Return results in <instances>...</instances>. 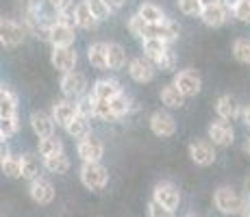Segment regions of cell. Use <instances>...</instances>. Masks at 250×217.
I'll return each instance as SVG.
<instances>
[{
    "instance_id": "cell-1",
    "label": "cell",
    "mask_w": 250,
    "mask_h": 217,
    "mask_svg": "<svg viewBox=\"0 0 250 217\" xmlns=\"http://www.w3.org/2000/svg\"><path fill=\"white\" fill-rule=\"evenodd\" d=\"M81 182L89 191H103L109 185V170L103 163H83L81 165Z\"/></svg>"
},
{
    "instance_id": "cell-2",
    "label": "cell",
    "mask_w": 250,
    "mask_h": 217,
    "mask_svg": "<svg viewBox=\"0 0 250 217\" xmlns=\"http://www.w3.org/2000/svg\"><path fill=\"white\" fill-rule=\"evenodd\" d=\"M213 206L222 215H237L244 211V197L230 187H220L213 194Z\"/></svg>"
},
{
    "instance_id": "cell-3",
    "label": "cell",
    "mask_w": 250,
    "mask_h": 217,
    "mask_svg": "<svg viewBox=\"0 0 250 217\" xmlns=\"http://www.w3.org/2000/svg\"><path fill=\"white\" fill-rule=\"evenodd\" d=\"M87 89V79L81 72H68L61 76V91L68 100H81Z\"/></svg>"
},
{
    "instance_id": "cell-4",
    "label": "cell",
    "mask_w": 250,
    "mask_h": 217,
    "mask_svg": "<svg viewBox=\"0 0 250 217\" xmlns=\"http://www.w3.org/2000/svg\"><path fill=\"white\" fill-rule=\"evenodd\" d=\"M174 85L179 87V91L185 98H194V96L200 94V87H203V79L196 70L187 67V70H181L179 74L174 76Z\"/></svg>"
},
{
    "instance_id": "cell-5",
    "label": "cell",
    "mask_w": 250,
    "mask_h": 217,
    "mask_svg": "<svg viewBox=\"0 0 250 217\" xmlns=\"http://www.w3.org/2000/svg\"><path fill=\"white\" fill-rule=\"evenodd\" d=\"M152 200H157L159 204L166 206V209L174 211V209H179V204H181V191L174 182H167V180L157 182L155 189H152Z\"/></svg>"
},
{
    "instance_id": "cell-6",
    "label": "cell",
    "mask_w": 250,
    "mask_h": 217,
    "mask_svg": "<svg viewBox=\"0 0 250 217\" xmlns=\"http://www.w3.org/2000/svg\"><path fill=\"white\" fill-rule=\"evenodd\" d=\"M187 150H189V157L196 165L209 167L215 163V150H213V143H211L209 139H194Z\"/></svg>"
},
{
    "instance_id": "cell-7",
    "label": "cell",
    "mask_w": 250,
    "mask_h": 217,
    "mask_svg": "<svg viewBox=\"0 0 250 217\" xmlns=\"http://www.w3.org/2000/svg\"><path fill=\"white\" fill-rule=\"evenodd\" d=\"M207 135H209V141L213 143V146H220V148H229L230 143L235 141V130L227 119L211 122L209 128H207Z\"/></svg>"
},
{
    "instance_id": "cell-8",
    "label": "cell",
    "mask_w": 250,
    "mask_h": 217,
    "mask_svg": "<svg viewBox=\"0 0 250 217\" xmlns=\"http://www.w3.org/2000/svg\"><path fill=\"white\" fill-rule=\"evenodd\" d=\"M157 74V65L146 57H135L128 61V76L135 83H150Z\"/></svg>"
},
{
    "instance_id": "cell-9",
    "label": "cell",
    "mask_w": 250,
    "mask_h": 217,
    "mask_svg": "<svg viewBox=\"0 0 250 217\" xmlns=\"http://www.w3.org/2000/svg\"><path fill=\"white\" fill-rule=\"evenodd\" d=\"M24 41V28L18 22L2 18L0 20V43L4 48H18Z\"/></svg>"
},
{
    "instance_id": "cell-10",
    "label": "cell",
    "mask_w": 250,
    "mask_h": 217,
    "mask_svg": "<svg viewBox=\"0 0 250 217\" xmlns=\"http://www.w3.org/2000/svg\"><path fill=\"white\" fill-rule=\"evenodd\" d=\"M150 130L152 135H157V137H172V135L176 133V122L174 118H172L167 111H155V113L150 115Z\"/></svg>"
},
{
    "instance_id": "cell-11",
    "label": "cell",
    "mask_w": 250,
    "mask_h": 217,
    "mask_svg": "<svg viewBox=\"0 0 250 217\" xmlns=\"http://www.w3.org/2000/svg\"><path fill=\"white\" fill-rule=\"evenodd\" d=\"M28 196H31V200L35 202V204L46 206L55 200V185H52L48 178L40 176L37 180L31 182V187H28Z\"/></svg>"
},
{
    "instance_id": "cell-12",
    "label": "cell",
    "mask_w": 250,
    "mask_h": 217,
    "mask_svg": "<svg viewBox=\"0 0 250 217\" xmlns=\"http://www.w3.org/2000/svg\"><path fill=\"white\" fill-rule=\"evenodd\" d=\"M104 154V143L96 135H89L87 139L79 141V157L83 163H100Z\"/></svg>"
},
{
    "instance_id": "cell-13",
    "label": "cell",
    "mask_w": 250,
    "mask_h": 217,
    "mask_svg": "<svg viewBox=\"0 0 250 217\" xmlns=\"http://www.w3.org/2000/svg\"><path fill=\"white\" fill-rule=\"evenodd\" d=\"M76 61H79V55L74 52V48H52V52H50L52 67L59 70V72H63V74L74 72Z\"/></svg>"
},
{
    "instance_id": "cell-14",
    "label": "cell",
    "mask_w": 250,
    "mask_h": 217,
    "mask_svg": "<svg viewBox=\"0 0 250 217\" xmlns=\"http://www.w3.org/2000/svg\"><path fill=\"white\" fill-rule=\"evenodd\" d=\"M76 35H74V28L65 26V24H50L48 26V41L52 43V48H72Z\"/></svg>"
},
{
    "instance_id": "cell-15",
    "label": "cell",
    "mask_w": 250,
    "mask_h": 217,
    "mask_svg": "<svg viewBox=\"0 0 250 217\" xmlns=\"http://www.w3.org/2000/svg\"><path fill=\"white\" fill-rule=\"evenodd\" d=\"M31 128L40 139L52 137V135H55V119H52V115L44 113V111H33L31 113Z\"/></svg>"
},
{
    "instance_id": "cell-16",
    "label": "cell",
    "mask_w": 250,
    "mask_h": 217,
    "mask_svg": "<svg viewBox=\"0 0 250 217\" xmlns=\"http://www.w3.org/2000/svg\"><path fill=\"white\" fill-rule=\"evenodd\" d=\"M76 115H79V109H76V102H72V100H59L52 107V119H55L57 126L68 128V124Z\"/></svg>"
},
{
    "instance_id": "cell-17",
    "label": "cell",
    "mask_w": 250,
    "mask_h": 217,
    "mask_svg": "<svg viewBox=\"0 0 250 217\" xmlns=\"http://www.w3.org/2000/svg\"><path fill=\"white\" fill-rule=\"evenodd\" d=\"M181 35V26L176 22H163V24H157V26H150L148 28V37L146 39H150V37H155V39H161L166 41L167 46H170L172 41H176Z\"/></svg>"
},
{
    "instance_id": "cell-18",
    "label": "cell",
    "mask_w": 250,
    "mask_h": 217,
    "mask_svg": "<svg viewBox=\"0 0 250 217\" xmlns=\"http://www.w3.org/2000/svg\"><path fill=\"white\" fill-rule=\"evenodd\" d=\"M229 18V7L224 2L220 4H213V7H205L203 13H200V20H203L205 26H211V28H220Z\"/></svg>"
},
{
    "instance_id": "cell-19",
    "label": "cell",
    "mask_w": 250,
    "mask_h": 217,
    "mask_svg": "<svg viewBox=\"0 0 250 217\" xmlns=\"http://www.w3.org/2000/svg\"><path fill=\"white\" fill-rule=\"evenodd\" d=\"M215 111H218L220 119H227V122H233L235 118H239L242 109H239V102L233 98V96H220L218 102H215Z\"/></svg>"
},
{
    "instance_id": "cell-20",
    "label": "cell",
    "mask_w": 250,
    "mask_h": 217,
    "mask_svg": "<svg viewBox=\"0 0 250 217\" xmlns=\"http://www.w3.org/2000/svg\"><path fill=\"white\" fill-rule=\"evenodd\" d=\"M122 94L118 80H109V79H100L94 83V89H91V96L96 100H113L115 96Z\"/></svg>"
},
{
    "instance_id": "cell-21",
    "label": "cell",
    "mask_w": 250,
    "mask_h": 217,
    "mask_svg": "<svg viewBox=\"0 0 250 217\" xmlns=\"http://www.w3.org/2000/svg\"><path fill=\"white\" fill-rule=\"evenodd\" d=\"M137 16L144 18V22L150 24V26H157V24L167 22L166 20V13H163L161 7H157L155 2H142L137 7Z\"/></svg>"
},
{
    "instance_id": "cell-22",
    "label": "cell",
    "mask_w": 250,
    "mask_h": 217,
    "mask_svg": "<svg viewBox=\"0 0 250 217\" xmlns=\"http://www.w3.org/2000/svg\"><path fill=\"white\" fill-rule=\"evenodd\" d=\"M74 18H76V26L85 28V31H91V28H96V24H98V20H96L94 13H91L87 0H81L74 7Z\"/></svg>"
},
{
    "instance_id": "cell-23",
    "label": "cell",
    "mask_w": 250,
    "mask_h": 217,
    "mask_svg": "<svg viewBox=\"0 0 250 217\" xmlns=\"http://www.w3.org/2000/svg\"><path fill=\"white\" fill-rule=\"evenodd\" d=\"M87 59L89 63L98 70H109V59H107V43L96 41L87 48Z\"/></svg>"
},
{
    "instance_id": "cell-24",
    "label": "cell",
    "mask_w": 250,
    "mask_h": 217,
    "mask_svg": "<svg viewBox=\"0 0 250 217\" xmlns=\"http://www.w3.org/2000/svg\"><path fill=\"white\" fill-rule=\"evenodd\" d=\"M18 115V98L9 87L0 89V118H16Z\"/></svg>"
},
{
    "instance_id": "cell-25",
    "label": "cell",
    "mask_w": 250,
    "mask_h": 217,
    "mask_svg": "<svg viewBox=\"0 0 250 217\" xmlns=\"http://www.w3.org/2000/svg\"><path fill=\"white\" fill-rule=\"evenodd\" d=\"M161 102L166 104L167 109H181L183 104H185V96L179 91V87H176L174 83L161 87Z\"/></svg>"
},
{
    "instance_id": "cell-26",
    "label": "cell",
    "mask_w": 250,
    "mask_h": 217,
    "mask_svg": "<svg viewBox=\"0 0 250 217\" xmlns=\"http://www.w3.org/2000/svg\"><path fill=\"white\" fill-rule=\"evenodd\" d=\"M167 43L161 41V39H155V37H150V39H144L142 41V50H144V57L146 59H150L152 63H157V61L161 59V55L167 50Z\"/></svg>"
},
{
    "instance_id": "cell-27",
    "label": "cell",
    "mask_w": 250,
    "mask_h": 217,
    "mask_svg": "<svg viewBox=\"0 0 250 217\" xmlns=\"http://www.w3.org/2000/svg\"><path fill=\"white\" fill-rule=\"evenodd\" d=\"M22 178L24 180H37L40 178V158L33 152L22 154Z\"/></svg>"
},
{
    "instance_id": "cell-28",
    "label": "cell",
    "mask_w": 250,
    "mask_h": 217,
    "mask_svg": "<svg viewBox=\"0 0 250 217\" xmlns=\"http://www.w3.org/2000/svg\"><path fill=\"white\" fill-rule=\"evenodd\" d=\"M107 59H109V70H122L126 65V52L120 43H107Z\"/></svg>"
},
{
    "instance_id": "cell-29",
    "label": "cell",
    "mask_w": 250,
    "mask_h": 217,
    "mask_svg": "<svg viewBox=\"0 0 250 217\" xmlns=\"http://www.w3.org/2000/svg\"><path fill=\"white\" fill-rule=\"evenodd\" d=\"M65 133L70 135V137H74V139H87L89 137V119L87 118H83V115H76L74 119L68 124V128H65Z\"/></svg>"
},
{
    "instance_id": "cell-30",
    "label": "cell",
    "mask_w": 250,
    "mask_h": 217,
    "mask_svg": "<svg viewBox=\"0 0 250 217\" xmlns=\"http://www.w3.org/2000/svg\"><path fill=\"white\" fill-rule=\"evenodd\" d=\"M44 167L48 172H52V174H65L70 170V158H68V154L65 152L55 154V157H46L44 158Z\"/></svg>"
},
{
    "instance_id": "cell-31",
    "label": "cell",
    "mask_w": 250,
    "mask_h": 217,
    "mask_svg": "<svg viewBox=\"0 0 250 217\" xmlns=\"http://www.w3.org/2000/svg\"><path fill=\"white\" fill-rule=\"evenodd\" d=\"M63 152V143H61L59 137H46V139H40V154L42 157H55V154H61Z\"/></svg>"
},
{
    "instance_id": "cell-32",
    "label": "cell",
    "mask_w": 250,
    "mask_h": 217,
    "mask_svg": "<svg viewBox=\"0 0 250 217\" xmlns=\"http://www.w3.org/2000/svg\"><path fill=\"white\" fill-rule=\"evenodd\" d=\"M148 28H150V24L144 22V18H139L137 13H133L131 18H128V33H131L133 37H137V39H146L148 37Z\"/></svg>"
},
{
    "instance_id": "cell-33",
    "label": "cell",
    "mask_w": 250,
    "mask_h": 217,
    "mask_svg": "<svg viewBox=\"0 0 250 217\" xmlns=\"http://www.w3.org/2000/svg\"><path fill=\"white\" fill-rule=\"evenodd\" d=\"M233 57L239 61V63L248 65L250 63V39H246V37L235 39V43H233Z\"/></svg>"
},
{
    "instance_id": "cell-34",
    "label": "cell",
    "mask_w": 250,
    "mask_h": 217,
    "mask_svg": "<svg viewBox=\"0 0 250 217\" xmlns=\"http://www.w3.org/2000/svg\"><path fill=\"white\" fill-rule=\"evenodd\" d=\"M2 174L7 178H22V157H11L0 163Z\"/></svg>"
},
{
    "instance_id": "cell-35",
    "label": "cell",
    "mask_w": 250,
    "mask_h": 217,
    "mask_svg": "<svg viewBox=\"0 0 250 217\" xmlns=\"http://www.w3.org/2000/svg\"><path fill=\"white\" fill-rule=\"evenodd\" d=\"M94 107H96V118L104 119V122H118V118H115L109 100H96L94 98Z\"/></svg>"
},
{
    "instance_id": "cell-36",
    "label": "cell",
    "mask_w": 250,
    "mask_h": 217,
    "mask_svg": "<svg viewBox=\"0 0 250 217\" xmlns=\"http://www.w3.org/2000/svg\"><path fill=\"white\" fill-rule=\"evenodd\" d=\"M111 102V109H113V113H115V118H124V115L131 111V98H128L126 94H120V96H115L113 100H109Z\"/></svg>"
},
{
    "instance_id": "cell-37",
    "label": "cell",
    "mask_w": 250,
    "mask_h": 217,
    "mask_svg": "<svg viewBox=\"0 0 250 217\" xmlns=\"http://www.w3.org/2000/svg\"><path fill=\"white\" fill-rule=\"evenodd\" d=\"M20 130V122H18V115L16 118H0V139H9Z\"/></svg>"
},
{
    "instance_id": "cell-38",
    "label": "cell",
    "mask_w": 250,
    "mask_h": 217,
    "mask_svg": "<svg viewBox=\"0 0 250 217\" xmlns=\"http://www.w3.org/2000/svg\"><path fill=\"white\" fill-rule=\"evenodd\" d=\"M87 4H89L91 13H94V18L98 22L107 20V18L111 16V9L107 7V2H104V0H87Z\"/></svg>"
},
{
    "instance_id": "cell-39",
    "label": "cell",
    "mask_w": 250,
    "mask_h": 217,
    "mask_svg": "<svg viewBox=\"0 0 250 217\" xmlns=\"http://www.w3.org/2000/svg\"><path fill=\"white\" fill-rule=\"evenodd\" d=\"M179 4V11L185 13V16H198L203 13V2L200 0H176Z\"/></svg>"
},
{
    "instance_id": "cell-40",
    "label": "cell",
    "mask_w": 250,
    "mask_h": 217,
    "mask_svg": "<svg viewBox=\"0 0 250 217\" xmlns=\"http://www.w3.org/2000/svg\"><path fill=\"white\" fill-rule=\"evenodd\" d=\"M76 109H79V115L83 118H96V107H94V96H83V98L76 102Z\"/></svg>"
},
{
    "instance_id": "cell-41",
    "label": "cell",
    "mask_w": 250,
    "mask_h": 217,
    "mask_svg": "<svg viewBox=\"0 0 250 217\" xmlns=\"http://www.w3.org/2000/svg\"><path fill=\"white\" fill-rule=\"evenodd\" d=\"M159 70H163V72H170V70H174V65H176V55H174V50L172 48H167L166 52L161 55V59L155 63Z\"/></svg>"
},
{
    "instance_id": "cell-42",
    "label": "cell",
    "mask_w": 250,
    "mask_h": 217,
    "mask_svg": "<svg viewBox=\"0 0 250 217\" xmlns=\"http://www.w3.org/2000/svg\"><path fill=\"white\" fill-rule=\"evenodd\" d=\"M230 11H233V16L237 18L239 22H248L250 24V0H239Z\"/></svg>"
},
{
    "instance_id": "cell-43",
    "label": "cell",
    "mask_w": 250,
    "mask_h": 217,
    "mask_svg": "<svg viewBox=\"0 0 250 217\" xmlns=\"http://www.w3.org/2000/svg\"><path fill=\"white\" fill-rule=\"evenodd\" d=\"M148 217H174V211L166 209L157 200H150L148 202Z\"/></svg>"
},
{
    "instance_id": "cell-44",
    "label": "cell",
    "mask_w": 250,
    "mask_h": 217,
    "mask_svg": "<svg viewBox=\"0 0 250 217\" xmlns=\"http://www.w3.org/2000/svg\"><path fill=\"white\" fill-rule=\"evenodd\" d=\"M48 2H50V7L55 9L57 13H61V11L72 9V2H74V0H48Z\"/></svg>"
},
{
    "instance_id": "cell-45",
    "label": "cell",
    "mask_w": 250,
    "mask_h": 217,
    "mask_svg": "<svg viewBox=\"0 0 250 217\" xmlns=\"http://www.w3.org/2000/svg\"><path fill=\"white\" fill-rule=\"evenodd\" d=\"M104 2H107V7L111 9V13H113V11H118V9H122L126 0H104Z\"/></svg>"
},
{
    "instance_id": "cell-46",
    "label": "cell",
    "mask_w": 250,
    "mask_h": 217,
    "mask_svg": "<svg viewBox=\"0 0 250 217\" xmlns=\"http://www.w3.org/2000/svg\"><path fill=\"white\" fill-rule=\"evenodd\" d=\"M7 158H11V152H9L7 141H2V146H0V163L7 161Z\"/></svg>"
},
{
    "instance_id": "cell-47",
    "label": "cell",
    "mask_w": 250,
    "mask_h": 217,
    "mask_svg": "<svg viewBox=\"0 0 250 217\" xmlns=\"http://www.w3.org/2000/svg\"><path fill=\"white\" fill-rule=\"evenodd\" d=\"M200 2H203V9H205V7H213V4H220L222 0H200Z\"/></svg>"
},
{
    "instance_id": "cell-48",
    "label": "cell",
    "mask_w": 250,
    "mask_h": 217,
    "mask_svg": "<svg viewBox=\"0 0 250 217\" xmlns=\"http://www.w3.org/2000/svg\"><path fill=\"white\" fill-rule=\"evenodd\" d=\"M244 122H246V126L250 128V104L244 109Z\"/></svg>"
},
{
    "instance_id": "cell-49",
    "label": "cell",
    "mask_w": 250,
    "mask_h": 217,
    "mask_svg": "<svg viewBox=\"0 0 250 217\" xmlns=\"http://www.w3.org/2000/svg\"><path fill=\"white\" fill-rule=\"evenodd\" d=\"M237 2H239V0H227V7H229V9H233Z\"/></svg>"
},
{
    "instance_id": "cell-50",
    "label": "cell",
    "mask_w": 250,
    "mask_h": 217,
    "mask_svg": "<svg viewBox=\"0 0 250 217\" xmlns=\"http://www.w3.org/2000/svg\"><path fill=\"white\" fill-rule=\"evenodd\" d=\"M244 150H246V154H248V157H250V139H248V141H246V143H244Z\"/></svg>"
},
{
    "instance_id": "cell-51",
    "label": "cell",
    "mask_w": 250,
    "mask_h": 217,
    "mask_svg": "<svg viewBox=\"0 0 250 217\" xmlns=\"http://www.w3.org/2000/svg\"><path fill=\"white\" fill-rule=\"evenodd\" d=\"M185 217H196V215H185Z\"/></svg>"
},
{
    "instance_id": "cell-52",
    "label": "cell",
    "mask_w": 250,
    "mask_h": 217,
    "mask_svg": "<svg viewBox=\"0 0 250 217\" xmlns=\"http://www.w3.org/2000/svg\"><path fill=\"white\" fill-rule=\"evenodd\" d=\"M248 217H250V213H248Z\"/></svg>"
}]
</instances>
